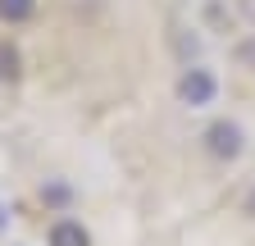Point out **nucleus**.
Here are the masks:
<instances>
[{
    "label": "nucleus",
    "mask_w": 255,
    "mask_h": 246,
    "mask_svg": "<svg viewBox=\"0 0 255 246\" xmlns=\"http://www.w3.org/2000/svg\"><path fill=\"white\" fill-rule=\"evenodd\" d=\"M201 141H205L210 155H214V160H223V164L237 160V155H242V146H246V137H242V128H237L233 119H214L210 128L201 132Z\"/></svg>",
    "instance_id": "f257e3e1"
},
{
    "label": "nucleus",
    "mask_w": 255,
    "mask_h": 246,
    "mask_svg": "<svg viewBox=\"0 0 255 246\" xmlns=\"http://www.w3.org/2000/svg\"><path fill=\"white\" fill-rule=\"evenodd\" d=\"M46 237H50V246H91V233L78 219H55Z\"/></svg>",
    "instance_id": "7ed1b4c3"
},
{
    "label": "nucleus",
    "mask_w": 255,
    "mask_h": 246,
    "mask_svg": "<svg viewBox=\"0 0 255 246\" xmlns=\"http://www.w3.org/2000/svg\"><path fill=\"white\" fill-rule=\"evenodd\" d=\"M32 9H37V0H0V18L5 23H27Z\"/></svg>",
    "instance_id": "20e7f679"
},
{
    "label": "nucleus",
    "mask_w": 255,
    "mask_h": 246,
    "mask_svg": "<svg viewBox=\"0 0 255 246\" xmlns=\"http://www.w3.org/2000/svg\"><path fill=\"white\" fill-rule=\"evenodd\" d=\"M214 91H219V82H214L210 69H187V73L178 78V101L191 105V110H196V105H210Z\"/></svg>",
    "instance_id": "f03ea898"
},
{
    "label": "nucleus",
    "mask_w": 255,
    "mask_h": 246,
    "mask_svg": "<svg viewBox=\"0 0 255 246\" xmlns=\"http://www.w3.org/2000/svg\"><path fill=\"white\" fill-rule=\"evenodd\" d=\"M18 78V50L0 41V82H14Z\"/></svg>",
    "instance_id": "39448f33"
}]
</instances>
